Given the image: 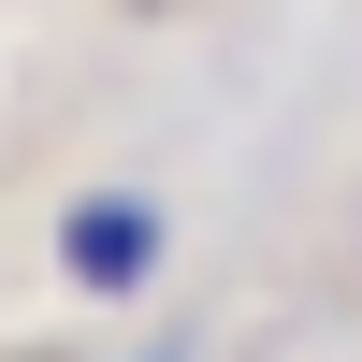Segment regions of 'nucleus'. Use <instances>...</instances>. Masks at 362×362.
Here are the masks:
<instances>
[{"instance_id":"obj_1","label":"nucleus","mask_w":362,"mask_h":362,"mask_svg":"<svg viewBox=\"0 0 362 362\" xmlns=\"http://www.w3.org/2000/svg\"><path fill=\"white\" fill-rule=\"evenodd\" d=\"M58 261H73L87 290H145L160 276V218H145V203H87V218L58 232Z\"/></svg>"}]
</instances>
